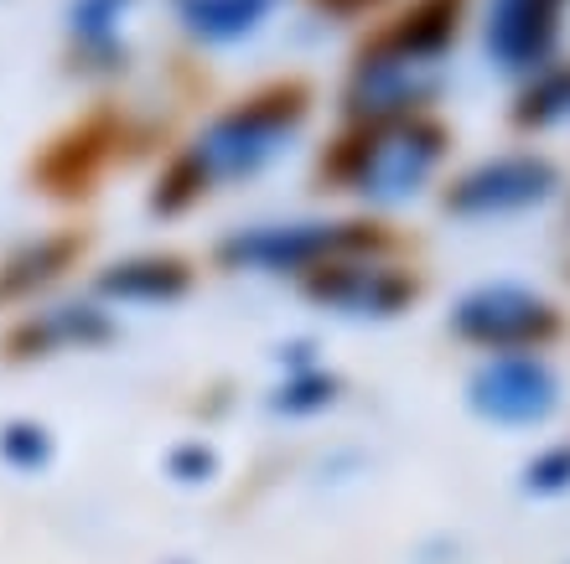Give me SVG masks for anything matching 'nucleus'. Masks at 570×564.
I'll return each instance as SVG.
<instances>
[{"mask_svg":"<svg viewBox=\"0 0 570 564\" xmlns=\"http://www.w3.org/2000/svg\"><path fill=\"white\" fill-rule=\"evenodd\" d=\"M570 119V62H550L519 99V125H560Z\"/></svg>","mask_w":570,"mask_h":564,"instance_id":"dca6fc26","label":"nucleus"},{"mask_svg":"<svg viewBox=\"0 0 570 564\" xmlns=\"http://www.w3.org/2000/svg\"><path fill=\"white\" fill-rule=\"evenodd\" d=\"M306 115H312V105H306V93H301L296 83L249 93L239 105L218 109V115L187 140V150L171 161L161 192H156V208L181 212L193 197L213 192V187L249 181V177H259V171H271L285 150L301 140Z\"/></svg>","mask_w":570,"mask_h":564,"instance_id":"f257e3e1","label":"nucleus"},{"mask_svg":"<svg viewBox=\"0 0 570 564\" xmlns=\"http://www.w3.org/2000/svg\"><path fill=\"white\" fill-rule=\"evenodd\" d=\"M115 337V316L105 300H52L37 306L16 321L11 353L16 357H58V353H83Z\"/></svg>","mask_w":570,"mask_h":564,"instance_id":"9b49d317","label":"nucleus"},{"mask_svg":"<svg viewBox=\"0 0 570 564\" xmlns=\"http://www.w3.org/2000/svg\"><path fill=\"white\" fill-rule=\"evenodd\" d=\"M560 311L540 290L513 280H493L466 290L456 306H451V332L472 347H488V353H534L556 337Z\"/></svg>","mask_w":570,"mask_h":564,"instance_id":"20e7f679","label":"nucleus"},{"mask_svg":"<svg viewBox=\"0 0 570 564\" xmlns=\"http://www.w3.org/2000/svg\"><path fill=\"white\" fill-rule=\"evenodd\" d=\"M193 290V269L177 254H125L115 265H105L94 275V300L105 306H177L181 296Z\"/></svg>","mask_w":570,"mask_h":564,"instance_id":"f8f14e48","label":"nucleus"},{"mask_svg":"<svg viewBox=\"0 0 570 564\" xmlns=\"http://www.w3.org/2000/svg\"><path fill=\"white\" fill-rule=\"evenodd\" d=\"M52 435L47 425L37 419H11V425H0V466L16 476H37L52 466Z\"/></svg>","mask_w":570,"mask_h":564,"instance_id":"2eb2a0df","label":"nucleus"},{"mask_svg":"<svg viewBox=\"0 0 570 564\" xmlns=\"http://www.w3.org/2000/svg\"><path fill=\"white\" fill-rule=\"evenodd\" d=\"M566 0H488L482 11V47L509 73H540L560 47Z\"/></svg>","mask_w":570,"mask_h":564,"instance_id":"1a4fd4ad","label":"nucleus"},{"mask_svg":"<svg viewBox=\"0 0 570 564\" xmlns=\"http://www.w3.org/2000/svg\"><path fill=\"white\" fill-rule=\"evenodd\" d=\"M441 89V62L410 58L384 37L368 42L347 73V115L353 125H390V119H410L431 105V93Z\"/></svg>","mask_w":570,"mask_h":564,"instance_id":"39448f33","label":"nucleus"},{"mask_svg":"<svg viewBox=\"0 0 570 564\" xmlns=\"http://www.w3.org/2000/svg\"><path fill=\"white\" fill-rule=\"evenodd\" d=\"M140 0H68L62 6V37L78 73L115 78L130 68V21Z\"/></svg>","mask_w":570,"mask_h":564,"instance_id":"9d476101","label":"nucleus"},{"mask_svg":"<svg viewBox=\"0 0 570 564\" xmlns=\"http://www.w3.org/2000/svg\"><path fill=\"white\" fill-rule=\"evenodd\" d=\"M556 187L560 177L544 156H493V161L472 166L466 177L451 181L446 212H456V218H509V212L540 208Z\"/></svg>","mask_w":570,"mask_h":564,"instance_id":"6e6552de","label":"nucleus"},{"mask_svg":"<svg viewBox=\"0 0 570 564\" xmlns=\"http://www.w3.org/2000/svg\"><path fill=\"white\" fill-rule=\"evenodd\" d=\"M446 150L441 125L425 115L390 119V125H358L353 140H343L337 156V177L347 192H358L374 208H400L410 197H421V187L435 177Z\"/></svg>","mask_w":570,"mask_h":564,"instance_id":"f03ea898","label":"nucleus"},{"mask_svg":"<svg viewBox=\"0 0 570 564\" xmlns=\"http://www.w3.org/2000/svg\"><path fill=\"white\" fill-rule=\"evenodd\" d=\"M327 16H363V11H379L384 0H316Z\"/></svg>","mask_w":570,"mask_h":564,"instance_id":"aec40b11","label":"nucleus"},{"mask_svg":"<svg viewBox=\"0 0 570 564\" xmlns=\"http://www.w3.org/2000/svg\"><path fill=\"white\" fill-rule=\"evenodd\" d=\"M285 0H171L177 27L197 47H239L275 21Z\"/></svg>","mask_w":570,"mask_h":564,"instance_id":"ddd939ff","label":"nucleus"},{"mask_svg":"<svg viewBox=\"0 0 570 564\" xmlns=\"http://www.w3.org/2000/svg\"><path fill=\"white\" fill-rule=\"evenodd\" d=\"M166 472L177 476V482H213L218 456H213V446H203V441H187V446H177L166 456Z\"/></svg>","mask_w":570,"mask_h":564,"instance_id":"6ab92c4d","label":"nucleus"},{"mask_svg":"<svg viewBox=\"0 0 570 564\" xmlns=\"http://www.w3.org/2000/svg\"><path fill=\"white\" fill-rule=\"evenodd\" d=\"M306 296L337 316H353V321H368V316L390 321L415 300V280L379 254H347V259H332L316 275H306Z\"/></svg>","mask_w":570,"mask_h":564,"instance_id":"0eeeda50","label":"nucleus"},{"mask_svg":"<svg viewBox=\"0 0 570 564\" xmlns=\"http://www.w3.org/2000/svg\"><path fill=\"white\" fill-rule=\"evenodd\" d=\"M466 404L493 425H544L560 409V378L556 368L534 353H498L488 357L472 384H466Z\"/></svg>","mask_w":570,"mask_h":564,"instance_id":"423d86ee","label":"nucleus"},{"mask_svg":"<svg viewBox=\"0 0 570 564\" xmlns=\"http://www.w3.org/2000/svg\"><path fill=\"white\" fill-rule=\"evenodd\" d=\"M524 487L540 492V497H556V492H570V446H550L524 466Z\"/></svg>","mask_w":570,"mask_h":564,"instance_id":"a211bd4d","label":"nucleus"},{"mask_svg":"<svg viewBox=\"0 0 570 564\" xmlns=\"http://www.w3.org/2000/svg\"><path fill=\"white\" fill-rule=\"evenodd\" d=\"M379 234L368 224H343V218H275V224H249L218 244L224 269H249V275H316L332 259L347 254H374Z\"/></svg>","mask_w":570,"mask_h":564,"instance_id":"7ed1b4c3","label":"nucleus"},{"mask_svg":"<svg viewBox=\"0 0 570 564\" xmlns=\"http://www.w3.org/2000/svg\"><path fill=\"white\" fill-rule=\"evenodd\" d=\"M337 399V378L332 373H322L312 363V368H291L285 373L281 394H275V409H285V415H322L327 404Z\"/></svg>","mask_w":570,"mask_h":564,"instance_id":"f3484780","label":"nucleus"},{"mask_svg":"<svg viewBox=\"0 0 570 564\" xmlns=\"http://www.w3.org/2000/svg\"><path fill=\"white\" fill-rule=\"evenodd\" d=\"M78 249H83V244H78L73 234L27 238L21 249H11L0 259V300H6V306H21V300L47 296V290L73 269Z\"/></svg>","mask_w":570,"mask_h":564,"instance_id":"4468645a","label":"nucleus"}]
</instances>
